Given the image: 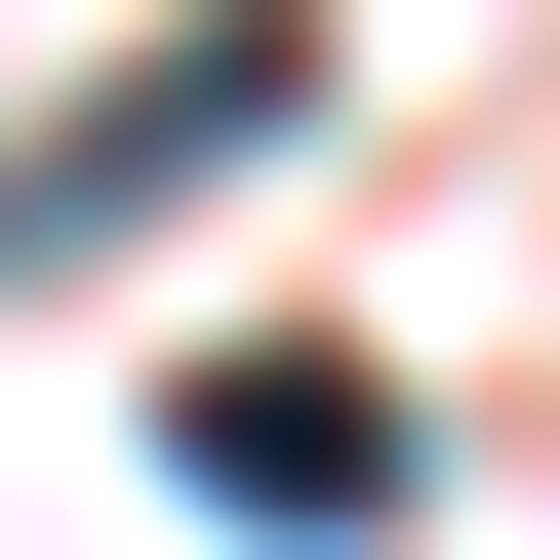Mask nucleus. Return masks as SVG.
Returning a JSON list of instances; mask_svg holds the SVG:
<instances>
[{
	"instance_id": "1",
	"label": "nucleus",
	"mask_w": 560,
	"mask_h": 560,
	"mask_svg": "<svg viewBox=\"0 0 560 560\" xmlns=\"http://www.w3.org/2000/svg\"><path fill=\"white\" fill-rule=\"evenodd\" d=\"M361 81V40H320V0H161V40H120L81 120H40V161H0V280H81L120 200H200V161H280V120Z\"/></svg>"
},
{
	"instance_id": "2",
	"label": "nucleus",
	"mask_w": 560,
	"mask_h": 560,
	"mask_svg": "<svg viewBox=\"0 0 560 560\" xmlns=\"http://www.w3.org/2000/svg\"><path fill=\"white\" fill-rule=\"evenodd\" d=\"M161 480H200V521H320V560H361V521H400V400H361V361H200V400H161Z\"/></svg>"
}]
</instances>
